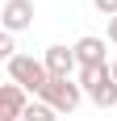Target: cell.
Segmentation results:
<instances>
[{"label":"cell","mask_w":117,"mask_h":121,"mask_svg":"<svg viewBox=\"0 0 117 121\" xmlns=\"http://www.w3.org/2000/svg\"><path fill=\"white\" fill-rule=\"evenodd\" d=\"M75 59H80V71H88V67H105V42L92 34H84L80 42H75Z\"/></svg>","instance_id":"7"},{"label":"cell","mask_w":117,"mask_h":121,"mask_svg":"<svg viewBox=\"0 0 117 121\" xmlns=\"http://www.w3.org/2000/svg\"><path fill=\"white\" fill-rule=\"evenodd\" d=\"M38 100H46L54 113H75L80 109V100H84V88L75 84V79H50L46 88H42V96Z\"/></svg>","instance_id":"3"},{"label":"cell","mask_w":117,"mask_h":121,"mask_svg":"<svg viewBox=\"0 0 117 121\" xmlns=\"http://www.w3.org/2000/svg\"><path fill=\"white\" fill-rule=\"evenodd\" d=\"M92 4H96V13H100V17H109V21L117 17V0H92Z\"/></svg>","instance_id":"10"},{"label":"cell","mask_w":117,"mask_h":121,"mask_svg":"<svg viewBox=\"0 0 117 121\" xmlns=\"http://www.w3.org/2000/svg\"><path fill=\"white\" fill-rule=\"evenodd\" d=\"M0 21H4V34H21V29H29V25H34V0H4Z\"/></svg>","instance_id":"5"},{"label":"cell","mask_w":117,"mask_h":121,"mask_svg":"<svg viewBox=\"0 0 117 121\" xmlns=\"http://www.w3.org/2000/svg\"><path fill=\"white\" fill-rule=\"evenodd\" d=\"M0 59H4V63L17 59V42H13V34H0Z\"/></svg>","instance_id":"9"},{"label":"cell","mask_w":117,"mask_h":121,"mask_svg":"<svg viewBox=\"0 0 117 121\" xmlns=\"http://www.w3.org/2000/svg\"><path fill=\"white\" fill-rule=\"evenodd\" d=\"M4 67H9V84H21L29 96H42V88L50 84L46 63H42V59H34V54H17V59H9Z\"/></svg>","instance_id":"2"},{"label":"cell","mask_w":117,"mask_h":121,"mask_svg":"<svg viewBox=\"0 0 117 121\" xmlns=\"http://www.w3.org/2000/svg\"><path fill=\"white\" fill-rule=\"evenodd\" d=\"M109 42H113V46H117V17H113V21H109Z\"/></svg>","instance_id":"11"},{"label":"cell","mask_w":117,"mask_h":121,"mask_svg":"<svg viewBox=\"0 0 117 121\" xmlns=\"http://www.w3.org/2000/svg\"><path fill=\"white\" fill-rule=\"evenodd\" d=\"M113 75H117V63H113Z\"/></svg>","instance_id":"12"},{"label":"cell","mask_w":117,"mask_h":121,"mask_svg":"<svg viewBox=\"0 0 117 121\" xmlns=\"http://www.w3.org/2000/svg\"><path fill=\"white\" fill-rule=\"evenodd\" d=\"M21 121H58V113L50 109L46 100H29V109H25V117Z\"/></svg>","instance_id":"8"},{"label":"cell","mask_w":117,"mask_h":121,"mask_svg":"<svg viewBox=\"0 0 117 121\" xmlns=\"http://www.w3.org/2000/svg\"><path fill=\"white\" fill-rule=\"evenodd\" d=\"M42 63H46L50 79H71V71L80 67V59H75V46H46Z\"/></svg>","instance_id":"4"},{"label":"cell","mask_w":117,"mask_h":121,"mask_svg":"<svg viewBox=\"0 0 117 121\" xmlns=\"http://www.w3.org/2000/svg\"><path fill=\"white\" fill-rule=\"evenodd\" d=\"M80 88H84V96L92 100L96 109H117V75H113V63L80 71Z\"/></svg>","instance_id":"1"},{"label":"cell","mask_w":117,"mask_h":121,"mask_svg":"<svg viewBox=\"0 0 117 121\" xmlns=\"http://www.w3.org/2000/svg\"><path fill=\"white\" fill-rule=\"evenodd\" d=\"M29 109V92L21 84H4L0 88V121H21Z\"/></svg>","instance_id":"6"}]
</instances>
